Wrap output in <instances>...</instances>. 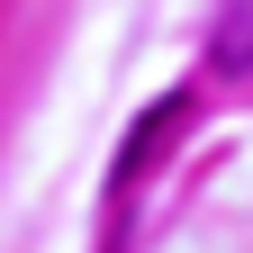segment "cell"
Listing matches in <instances>:
<instances>
[{
	"label": "cell",
	"mask_w": 253,
	"mask_h": 253,
	"mask_svg": "<svg viewBox=\"0 0 253 253\" xmlns=\"http://www.w3.org/2000/svg\"><path fill=\"white\" fill-rule=\"evenodd\" d=\"M208 63H217V73H253V0H226V9H217Z\"/></svg>",
	"instance_id": "cell-1"
}]
</instances>
